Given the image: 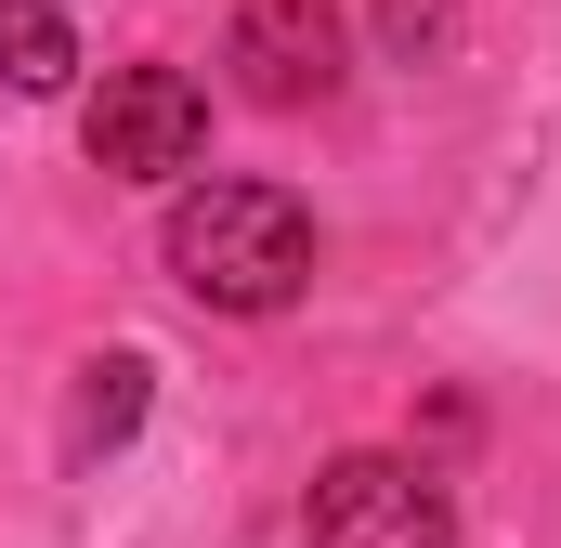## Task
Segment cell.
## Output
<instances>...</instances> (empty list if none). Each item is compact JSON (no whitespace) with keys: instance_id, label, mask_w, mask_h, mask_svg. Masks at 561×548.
<instances>
[{"instance_id":"4","label":"cell","mask_w":561,"mask_h":548,"mask_svg":"<svg viewBox=\"0 0 561 548\" xmlns=\"http://www.w3.org/2000/svg\"><path fill=\"white\" fill-rule=\"evenodd\" d=\"M222 66H236L249 105H327L340 92V13L327 0H249L236 39H222Z\"/></svg>"},{"instance_id":"1","label":"cell","mask_w":561,"mask_h":548,"mask_svg":"<svg viewBox=\"0 0 561 548\" xmlns=\"http://www.w3.org/2000/svg\"><path fill=\"white\" fill-rule=\"evenodd\" d=\"M170 274L209 313H287L313 287V209L287 183H196L170 196Z\"/></svg>"},{"instance_id":"7","label":"cell","mask_w":561,"mask_h":548,"mask_svg":"<svg viewBox=\"0 0 561 548\" xmlns=\"http://www.w3.org/2000/svg\"><path fill=\"white\" fill-rule=\"evenodd\" d=\"M379 26H392L405 53H444V0H379Z\"/></svg>"},{"instance_id":"3","label":"cell","mask_w":561,"mask_h":548,"mask_svg":"<svg viewBox=\"0 0 561 548\" xmlns=\"http://www.w3.org/2000/svg\"><path fill=\"white\" fill-rule=\"evenodd\" d=\"M196 157H209V92H196L183 66H118V79L92 92V170L170 183V170H196Z\"/></svg>"},{"instance_id":"5","label":"cell","mask_w":561,"mask_h":548,"mask_svg":"<svg viewBox=\"0 0 561 548\" xmlns=\"http://www.w3.org/2000/svg\"><path fill=\"white\" fill-rule=\"evenodd\" d=\"M66 66H79L66 13H53V0H0V79H13V92H66Z\"/></svg>"},{"instance_id":"2","label":"cell","mask_w":561,"mask_h":548,"mask_svg":"<svg viewBox=\"0 0 561 548\" xmlns=\"http://www.w3.org/2000/svg\"><path fill=\"white\" fill-rule=\"evenodd\" d=\"M300 536L313 548H457V510L419 457H327Z\"/></svg>"},{"instance_id":"6","label":"cell","mask_w":561,"mask_h":548,"mask_svg":"<svg viewBox=\"0 0 561 548\" xmlns=\"http://www.w3.org/2000/svg\"><path fill=\"white\" fill-rule=\"evenodd\" d=\"M131 418H144V366H131V353H105L92 392H79V444H118Z\"/></svg>"}]
</instances>
